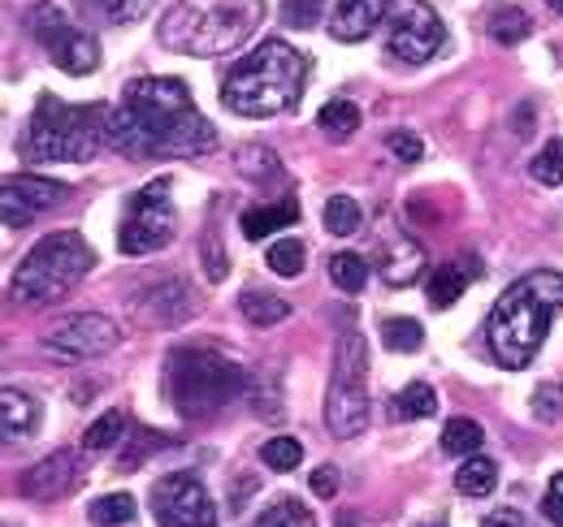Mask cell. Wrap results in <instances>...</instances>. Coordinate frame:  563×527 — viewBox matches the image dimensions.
I'll list each match as a JSON object with an SVG mask.
<instances>
[{"label":"cell","mask_w":563,"mask_h":527,"mask_svg":"<svg viewBox=\"0 0 563 527\" xmlns=\"http://www.w3.org/2000/svg\"><path fill=\"white\" fill-rule=\"evenodd\" d=\"M109 143L131 160L161 156H205L217 147V131L178 78H135L122 91V113H113Z\"/></svg>","instance_id":"6da1fadb"},{"label":"cell","mask_w":563,"mask_h":527,"mask_svg":"<svg viewBox=\"0 0 563 527\" xmlns=\"http://www.w3.org/2000/svg\"><path fill=\"white\" fill-rule=\"evenodd\" d=\"M563 312V272H529L520 277L507 294H498L486 321V341H490L494 359L511 372L529 368L533 355L542 350L547 333Z\"/></svg>","instance_id":"7a4b0ae2"},{"label":"cell","mask_w":563,"mask_h":527,"mask_svg":"<svg viewBox=\"0 0 563 527\" xmlns=\"http://www.w3.org/2000/svg\"><path fill=\"white\" fill-rule=\"evenodd\" d=\"M303 78H308V61L274 35L256 44L239 66H230L221 82V104L239 117H278L299 104Z\"/></svg>","instance_id":"3957f363"},{"label":"cell","mask_w":563,"mask_h":527,"mask_svg":"<svg viewBox=\"0 0 563 527\" xmlns=\"http://www.w3.org/2000/svg\"><path fill=\"white\" fill-rule=\"evenodd\" d=\"M113 131L109 104H66L57 96H40L31 126L22 134V156L31 165H87Z\"/></svg>","instance_id":"277c9868"},{"label":"cell","mask_w":563,"mask_h":527,"mask_svg":"<svg viewBox=\"0 0 563 527\" xmlns=\"http://www.w3.org/2000/svg\"><path fill=\"white\" fill-rule=\"evenodd\" d=\"M265 0H178L161 18V44L187 57H217L239 48L261 26Z\"/></svg>","instance_id":"5b68a950"},{"label":"cell","mask_w":563,"mask_h":527,"mask_svg":"<svg viewBox=\"0 0 563 527\" xmlns=\"http://www.w3.org/2000/svg\"><path fill=\"white\" fill-rule=\"evenodd\" d=\"M165 385H169V402L183 419H209L247 394V372L217 350L178 346L165 359Z\"/></svg>","instance_id":"8992f818"},{"label":"cell","mask_w":563,"mask_h":527,"mask_svg":"<svg viewBox=\"0 0 563 527\" xmlns=\"http://www.w3.org/2000/svg\"><path fill=\"white\" fill-rule=\"evenodd\" d=\"M96 251L87 247L82 234L62 229V234H48L31 247V256L13 268V299L18 303H31V307H48L57 299H66L74 285L91 272Z\"/></svg>","instance_id":"52a82bcc"},{"label":"cell","mask_w":563,"mask_h":527,"mask_svg":"<svg viewBox=\"0 0 563 527\" xmlns=\"http://www.w3.org/2000/svg\"><path fill=\"white\" fill-rule=\"evenodd\" d=\"M325 428L343 441L368 428V346L360 333H347L334 346V377L325 394Z\"/></svg>","instance_id":"ba28073f"},{"label":"cell","mask_w":563,"mask_h":527,"mask_svg":"<svg viewBox=\"0 0 563 527\" xmlns=\"http://www.w3.org/2000/svg\"><path fill=\"white\" fill-rule=\"evenodd\" d=\"M178 234V208L169 199V178L147 182L140 195L126 203V221H122V256H152L161 247H169V238Z\"/></svg>","instance_id":"9c48e42d"},{"label":"cell","mask_w":563,"mask_h":527,"mask_svg":"<svg viewBox=\"0 0 563 527\" xmlns=\"http://www.w3.org/2000/svg\"><path fill=\"white\" fill-rule=\"evenodd\" d=\"M26 22H31V31L40 35L44 53L66 69V74H91V69L100 66V44H96V35H87L57 0H44Z\"/></svg>","instance_id":"30bf717a"},{"label":"cell","mask_w":563,"mask_h":527,"mask_svg":"<svg viewBox=\"0 0 563 527\" xmlns=\"http://www.w3.org/2000/svg\"><path fill=\"white\" fill-rule=\"evenodd\" d=\"M386 44H390V57H399L408 66H424V61H433L442 53L446 26H442V18L424 0H395L390 4V35H386Z\"/></svg>","instance_id":"8fae6325"},{"label":"cell","mask_w":563,"mask_h":527,"mask_svg":"<svg viewBox=\"0 0 563 527\" xmlns=\"http://www.w3.org/2000/svg\"><path fill=\"white\" fill-rule=\"evenodd\" d=\"M118 341H122V329H118L109 316L82 312V316H70V321H62L57 329L44 333L40 350H44L53 363H82V359L109 355Z\"/></svg>","instance_id":"7c38bea8"},{"label":"cell","mask_w":563,"mask_h":527,"mask_svg":"<svg viewBox=\"0 0 563 527\" xmlns=\"http://www.w3.org/2000/svg\"><path fill=\"white\" fill-rule=\"evenodd\" d=\"M152 515L161 527H217L209 489L191 471H174L152 489Z\"/></svg>","instance_id":"4fadbf2b"},{"label":"cell","mask_w":563,"mask_h":527,"mask_svg":"<svg viewBox=\"0 0 563 527\" xmlns=\"http://www.w3.org/2000/svg\"><path fill=\"white\" fill-rule=\"evenodd\" d=\"M131 312L147 329H178L200 312V299L183 277H165V281H143V290L131 299Z\"/></svg>","instance_id":"5bb4252c"},{"label":"cell","mask_w":563,"mask_h":527,"mask_svg":"<svg viewBox=\"0 0 563 527\" xmlns=\"http://www.w3.org/2000/svg\"><path fill=\"white\" fill-rule=\"evenodd\" d=\"M62 199H66V187H62V182H48V178H35V173L4 178V187H0L4 225H9V229H22V225H31L40 212L57 208Z\"/></svg>","instance_id":"9a60e30c"},{"label":"cell","mask_w":563,"mask_h":527,"mask_svg":"<svg viewBox=\"0 0 563 527\" xmlns=\"http://www.w3.org/2000/svg\"><path fill=\"white\" fill-rule=\"evenodd\" d=\"M78 475H82L78 455H74V450H57V455L40 459L35 467H26V471L18 475V489H22L26 497H35V502H48V497L70 493L74 484H78Z\"/></svg>","instance_id":"2e32d148"},{"label":"cell","mask_w":563,"mask_h":527,"mask_svg":"<svg viewBox=\"0 0 563 527\" xmlns=\"http://www.w3.org/2000/svg\"><path fill=\"white\" fill-rule=\"evenodd\" d=\"M390 13V0H334L330 13V35L339 44H360L373 35V26Z\"/></svg>","instance_id":"e0dca14e"},{"label":"cell","mask_w":563,"mask_h":527,"mask_svg":"<svg viewBox=\"0 0 563 527\" xmlns=\"http://www.w3.org/2000/svg\"><path fill=\"white\" fill-rule=\"evenodd\" d=\"M0 415H4V437L18 441V437H31V433H35V424H40V402L31 394H22V390H13V385H4V390H0Z\"/></svg>","instance_id":"ac0fdd59"},{"label":"cell","mask_w":563,"mask_h":527,"mask_svg":"<svg viewBox=\"0 0 563 527\" xmlns=\"http://www.w3.org/2000/svg\"><path fill=\"white\" fill-rule=\"evenodd\" d=\"M421 268H424V256L412 238L390 243V247L382 251V260H377V272H382L390 285H408L412 277H421Z\"/></svg>","instance_id":"d6986e66"},{"label":"cell","mask_w":563,"mask_h":527,"mask_svg":"<svg viewBox=\"0 0 563 527\" xmlns=\"http://www.w3.org/2000/svg\"><path fill=\"white\" fill-rule=\"evenodd\" d=\"M295 221H299V203L282 199V203H269V208H252L243 216V234L256 243V238H269V234H278V229L295 225Z\"/></svg>","instance_id":"ffe728a7"},{"label":"cell","mask_w":563,"mask_h":527,"mask_svg":"<svg viewBox=\"0 0 563 527\" xmlns=\"http://www.w3.org/2000/svg\"><path fill=\"white\" fill-rule=\"evenodd\" d=\"M468 268H473V272H482L477 260L442 264V268L429 277V290H424V294H429V303H433V307H451V303L464 294V285H468Z\"/></svg>","instance_id":"44dd1931"},{"label":"cell","mask_w":563,"mask_h":527,"mask_svg":"<svg viewBox=\"0 0 563 527\" xmlns=\"http://www.w3.org/2000/svg\"><path fill=\"white\" fill-rule=\"evenodd\" d=\"M239 312H243V321H252L256 329H269V325H282V321L290 316V303L278 299V294H269V290H243Z\"/></svg>","instance_id":"7402d4cb"},{"label":"cell","mask_w":563,"mask_h":527,"mask_svg":"<svg viewBox=\"0 0 563 527\" xmlns=\"http://www.w3.org/2000/svg\"><path fill=\"white\" fill-rule=\"evenodd\" d=\"M482 441H486V433H482V424L468 419V415H455V419H446V428H442V450H446L451 459H473V455L482 450Z\"/></svg>","instance_id":"603a6c76"},{"label":"cell","mask_w":563,"mask_h":527,"mask_svg":"<svg viewBox=\"0 0 563 527\" xmlns=\"http://www.w3.org/2000/svg\"><path fill=\"white\" fill-rule=\"evenodd\" d=\"M486 31H490L494 44H525L529 40V31H533V22H529V13L525 9H516V4H498L490 13V22H486Z\"/></svg>","instance_id":"cb8c5ba5"},{"label":"cell","mask_w":563,"mask_h":527,"mask_svg":"<svg viewBox=\"0 0 563 527\" xmlns=\"http://www.w3.org/2000/svg\"><path fill=\"white\" fill-rule=\"evenodd\" d=\"M494 480H498V467H494V459H482V455L464 459V467L455 471V489L464 497H486V493H494Z\"/></svg>","instance_id":"d4e9b609"},{"label":"cell","mask_w":563,"mask_h":527,"mask_svg":"<svg viewBox=\"0 0 563 527\" xmlns=\"http://www.w3.org/2000/svg\"><path fill=\"white\" fill-rule=\"evenodd\" d=\"M433 411H438V394H433L424 381H412V385H404V390L395 394V419H404V424L429 419Z\"/></svg>","instance_id":"484cf974"},{"label":"cell","mask_w":563,"mask_h":527,"mask_svg":"<svg viewBox=\"0 0 563 527\" xmlns=\"http://www.w3.org/2000/svg\"><path fill=\"white\" fill-rule=\"evenodd\" d=\"M382 341H386V350H395V355L421 350V341H424L421 321H412V316H390V321H382Z\"/></svg>","instance_id":"4316f807"},{"label":"cell","mask_w":563,"mask_h":527,"mask_svg":"<svg viewBox=\"0 0 563 527\" xmlns=\"http://www.w3.org/2000/svg\"><path fill=\"white\" fill-rule=\"evenodd\" d=\"M317 126L330 134V138H352L360 131V109H355L352 100H330L321 113H317Z\"/></svg>","instance_id":"83f0119b"},{"label":"cell","mask_w":563,"mask_h":527,"mask_svg":"<svg viewBox=\"0 0 563 527\" xmlns=\"http://www.w3.org/2000/svg\"><path fill=\"white\" fill-rule=\"evenodd\" d=\"M330 281H334L343 294H360V290L368 285V264H364V256H355V251L330 256Z\"/></svg>","instance_id":"f1b7e54d"},{"label":"cell","mask_w":563,"mask_h":527,"mask_svg":"<svg viewBox=\"0 0 563 527\" xmlns=\"http://www.w3.org/2000/svg\"><path fill=\"white\" fill-rule=\"evenodd\" d=\"M135 515H140V506H135V497H131V493H109V497L91 502V524H100V527L131 524Z\"/></svg>","instance_id":"f546056e"},{"label":"cell","mask_w":563,"mask_h":527,"mask_svg":"<svg viewBox=\"0 0 563 527\" xmlns=\"http://www.w3.org/2000/svg\"><path fill=\"white\" fill-rule=\"evenodd\" d=\"M364 225V212H360V203L347 195H334L330 203H325V229L330 234H339V238H347V234H355Z\"/></svg>","instance_id":"4dcf8cb0"},{"label":"cell","mask_w":563,"mask_h":527,"mask_svg":"<svg viewBox=\"0 0 563 527\" xmlns=\"http://www.w3.org/2000/svg\"><path fill=\"white\" fill-rule=\"evenodd\" d=\"M529 173H533V182H542V187H563V138H551V143L529 160Z\"/></svg>","instance_id":"1f68e13d"},{"label":"cell","mask_w":563,"mask_h":527,"mask_svg":"<svg viewBox=\"0 0 563 527\" xmlns=\"http://www.w3.org/2000/svg\"><path fill=\"white\" fill-rule=\"evenodd\" d=\"M265 260H269V268H274L278 277H299L303 264H308V251H303L299 238H278V243L265 251Z\"/></svg>","instance_id":"d6a6232c"},{"label":"cell","mask_w":563,"mask_h":527,"mask_svg":"<svg viewBox=\"0 0 563 527\" xmlns=\"http://www.w3.org/2000/svg\"><path fill=\"white\" fill-rule=\"evenodd\" d=\"M239 169H243V178H252V182H265V173L282 178L278 156H274L265 143H247V147H243V156H239Z\"/></svg>","instance_id":"836d02e7"},{"label":"cell","mask_w":563,"mask_h":527,"mask_svg":"<svg viewBox=\"0 0 563 527\" xmlns=\"http://www.w3.org/2000/svg\"><path fill=\"white\" fill-rule=\"evenodd\" d=\"M122 433H126V415H122V411H104V415L82 433V446H87V450H109Z\"/></svg>","instance_id":"e575fe53"},{"label":"cell","mask_w":563,"mask_h":527,"mask_svg":"<svg viewBox=\"0 0 563 527\" xmlns=\"http://www.w3.org/2000/svg\"><path fill=\"white\" fill-rule=\"evenodd\" d=\"M252 527H317V524H312L308 506H299L295 497H282V502H274Z\"/></svg>","instance_id":"d590c367"},{"label":"cell","mask_w":563,"mask_h":527,"mask_svg":"<svg viewBox=\"0 0 563 527\" xmlns=\"http://www.w3.org/2000/svg\"><path fill=\"white\" fill-rule=\"evenodd\" d=\"M261 459H265L269 471H295L299 459H303V450H299V441H295V437H274V441H265Z\"/></svg>","instance_id":"8d00e7d4"},{"label":"cell","mask_w":563,"mask_h":527,"mask_svg":"<svg viewBox=\"0 0 563 527\" xmlns=\"http://www.w3.org/2000/svg\"><path fill=\"white\" fill-rule=\"evenodd\" d=\"M529 411H533L542 424H555L563 415V385H555V381H551V385H538L533 397H529Z\"/></svg>","instance_id":"74e56055"},{"label":"cell","mask_w":563,"mask_h":527,"mask_svg":"<svg viewBox=\"0 0 563 527\" xmlns=\"http://www.w3.org/2000/svg\"><path fill=\"white\" fill-rule=\"evenodd\" d=\"M321 9H325V0H282L286 26H299V31L317 26V22H321Z\"/></svg>","instance_id":"f35d334b"},{"label":"cell","mask_w":563,"mask_h":527,"mask_svg":"<svg viewBox=\"0 0 563 527\" xmlns=\"http://www.w3.org/2000/svg\"><path fill=\"white\" fill-rule=\"evenodd\" d=\"M386 143H390V152H395L399 160H421V156H424V143L417 138V134H408V131H395Z\"/></svg>","instance_id":"ab89813d"},{"label":"cell","mask_w":563,"mask_h":527,"mask_svg":"<svg viewBox=\"0 0 563 527\" xmlns=\"http://www.w3.org/2000/svg\"><path fill=\"white\" fill-rule=\"evenodd\" d=\"M542 515L555 527H563V471L551 475V493H547V502H542Z\"/></svg>","instance_id":"60d3db41"},{"label":"cell","mask_w":563,"mask_h":527,"mask_svg":"<svg viewBox=\"0 0 563 527\" xmlns=\"http://www.w3.org/2000/svg\"><path fill=\"white\" fill-rule=\"evenodd\" d=\"M109 22H126V18H135L140 13V0H91Z\"/></svg>","instance_id":"b9f144b4"},{"label":"cell","mask_w":563,"mask_h":527,"mask_svg":"<svg viewBox=\"0 0 563 527\" xmlns=\"http://www.w3.org/2000/svg\"><path fill=\"white\" fill-rule=\"evenodd\" d=\"M308 484H312L317 497H334V493H339V471H334V467H317Z\"/></svg>","instance_id":"7bdbcfd3"},{"label":"cell","mask_w":563,"mask_h":527,"mask_svg":"<svg viewBox=\"0 0 563 527\" xmlns=\"http://www.w3.org/2000/svg\"><path fill=\"white\" fill-rule=\"evenodd\" d=\"M205 264H209V277H212V281H221V277H225V260H221L217 234H209V238H205Z\"/></svg>","instance_id":"ee69618b"},{"label":"cell","mask_w":563,"mask_h":527,"mask_svg":"<svg viewBox=\"0 0 563 527\" xmlns=\"http://www.w3.org/2000/svg\"><path fill=\"white\" fill-rule=\"evenodd\" d=\"M482 527H529V524H525V515H520V511H494Z\"/></svg>","instance_id":"f6af8a7d"},{"label":"cell","mask_w":563,"mask_h":527,"mask_svg":"<svg viewBox=\"0 0 563 527\" xmlns=\"http://www.w3.org/2000/svg\"><path fill=\"white\" fill-rule=\"evenodd\" d=\"M529 117H533V104H520V117H516V131H529Z\"/></svg>","instance_id":"bcb514c9"},{"label":"cell","mask_w":563,"mask_h":527,"mask_svg":"<svg viewBox=\"0 0 563 527\" xmlns=\"http://www.w3.org/2000/svg\"><path fill=\"white\" fill-rule=\"evenodd\" d=\"M547 4H551V9H555V13H563V0H547Z\"/></svg>","instance_id":"7dc6e473"}]
</instances>
